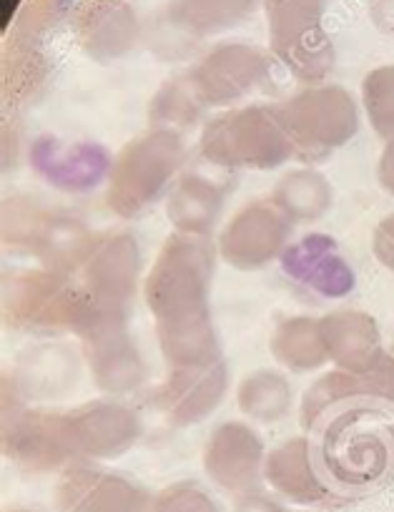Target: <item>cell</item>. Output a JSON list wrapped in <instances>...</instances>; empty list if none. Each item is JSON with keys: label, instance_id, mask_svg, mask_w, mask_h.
<instances>
[{"label": "cell", "instance_id": "obj_9", "mask_svg": "<svg viewBox=\"0 0 394 512\" xmlns=\"http://www.w3.org/2000/svg\"><path fill=\"white\" fill-rule=\"evenodd\" d=\"M362 402L394 412V354L384 352L367 372L334 369L309 384L299 410L302 427L312 435L329 415Z\"/></svg>", "mask_w": 394, "mask_h": 512}, {"label": "cell", "instance_id": "obj_22", "mask_svg": "<svg viewBox=\"0 0 394 512\" xmlns=\"http://www.w3.org/2000/svg\"><path fill=\"white\" fill-rule=\"evenodd\" d=\"M272 354L292 372H314L329 362L322 324L312 317H289L277 324L272 334Z\"/></svg>", "mask_w": 394, "mask_h": 512}, {"label": "cell", "instance_id": "obj_28", "mask_svg": "<svg viewBox=\"0 0 394 512\" xmlns=\"http://www.w3.org/2000/svg\"><path fill=\"white\" fill-rule=\"evenodd\" d=\"M372 249L379 264L394 272V214H389L387 219H382L377 224L372 236Z\"/></svg>", "mask_w": 394, "mask_h": 512}, {"label": "cell", "instance_id": "obj_24", "mask_svg": "<svg viewBox=\"0 0 394 512\" xmlns=\"http://www.w3.org/2000/svg\"><path fill=\"white\" fill-rule=\"evenodd\" d=\"M241 415L256 422H279L292 410V384L282 372L259 369L241 379L236 390Z\"/></svg>", "mask_w": 394, "mask_h": 512}, {"label": "cell", "instance_id": "obj_1", "mask_svg": "<svg viewBox=\"0 0 394 512\" xmlns=\"http://www.w3.org/2000/svg\"><path fill=\"white\" fill-rule=\"evenodd\" d=\"M216 251L209 236L176 231L146 277L144 297L169 369L206 367L224 359L209 307Z\"/></svg>", "mask_w": 394, "mask_h": 512}, {"label": "cell", "instance_id": "obj_16", "mask_svg": "<svg viewBox=\"0 0 394 512\" xmlns=\"http://www.w3.org/2000/svg\"><path fill=\"white\" fill-rule=\"evenodd\" d=\"M279 262L294 284L322 299H342L357 287V274L327 234L302 236L284 249Z\"/></svg>", "mask_w": 394, "mask_h": 512}, {"label": "cell", "instance_id": "obj_25", "mask_svg": "<svg viewBox=\"0 0 394 512\" xmlns=\"http://www.w3.org/2000/svg\"><path fill=\"white\" fill-rule=\"evenodd\" d=\"M206 111H209V106L186 73V76L174 78L159 88L149 106V121L151 128H171V131L184 134L196 123L204 121Z\"/></svg>", "mask_w": 394, "mask_h": 512}, {"label": "cell", "instance_id": "obj_8", "mask_svg": "<svg viewBox=\"0 0 394 512\" xmlns=\"http://www.w3.org/2000/svg\"><path fill=\"white\" fill-rule=\"evenodd\" d=\"M6 312L8 319L26 332L76 334L83 319V302L71 269L46 267L43 272L16 277L8 289Z\"/></svg>", "mask_w": 394, "mask_h": 512}, {"label": "cell", "instance_id": "obj_21", "mask_svg": "<svg viewBox=\"0 0 394 512\" xmlns=\"http://www.w3.org/2000/svg\"><path fill=\"white\" fill-rule=\"evenodd\" d=\"M226 186L204 174H184L174 181L166 214L179 234L209 236L224 211Z\"/></svg>", "mask_w": 394, "mask_h": 512}, {"label": "cell", "instance_id": "obj_18", "mask_svg": "<svg viewBox=\"0 0 394 512\" xmlns=\"http://www.w3.org/2000/svg\"><path fill=\"white\" fill-rule=\"evenodd\" d=\"M189 76L206 106L224 108L261 88L267 78V63L249 48H224Z\"/></svg>", "mask_w": 394, "mask_h": 512}, {"label": "cell", "instance_id": "obj_17", "mask_svg": "<svg viewBox=\"0 0 394 512\" xmlns=\"http://www.w3.org/2000/svg\"><path fill=\"white\" fill-rule=\"evenodd\" d=\"M264 482L279 497L294 502V505H329L339 497L332 485L324 480L309 437H289V440L279 442L272 452H267Z\"/></svg>", "mask_w": 394, "mask_h": 512}, {"label": "cell", "instance_id": "obj_6", "mask_svg": "<svg viewBox=\"0 0 394 512\" xmlns=\"http://www.w3.org/2000/svg\"><path fill=\"white\" fill-rule=\"evenodd\" d=\"M186 159V141L171 128H151L128 141L108 174V206L121 219H139L151 209Z\"/></svg>", "mask_w": 394, "mask_h": 512}, {"label": "cell", "instance_id": "obj_4", "mask_svg": "<svg viewBox=\"0 0 394 512\" xmlns=\"http://www.w3.org/2000/svg\"><path fill=\"white\" fill-rule=\"evenodd\" d=\"M63 269H71L83 302L78 337L96 324L128 322L141 274V249L134 236L126 231L91 234Z\"/></svg>", "mask_w": 394, "mask_h": 512}, {"label": "cell", "instance_id": "obj_3", "mask_svg": "<svg viewBox=\"0 0 394 512\" xmlns=\"http://www.w3.org/2000/svg\"><path fill=\"white\" fill-rule=\"evenodd\" d=\"M394 412L349 405L312 432L317 465L339 497L367 495L394 480Z\"/></svg>", "mask_w": 394, "mask_h": 512}, {"label": "cell", "instance_id": "obj_23", "mask_svg": "<svg viewBox=\"0 0 394 512\" xmlns=\"http://www.w3.org/2000/svg\"><path fill=\"white\" fill-rule=\"evenodd\" d=\"M272 201L284 211L289 221H317L332 209V184L314 169L289 171L277 181Z\"/></svg>", "mask_w": 394, "mask_h": 512}, {"label": "cell", "instance_id": "obj_7", "mask_svg": "<svg viewBox=\"0 0 394 512\" xmlns=\"http://www.w3.org/2000/svg\"><path fill=\"white\" fill-rule=\"evenodd\" d=\"M294 159L322 164L359 131V111L342 86H312L277 103Z\"/></svg>", "mask_w": 394, "mask_h": 512}, {"label": "cell", "instance_id": "obj_31", "mask_svg": "<svg viewBox=\"0 0 394 512\" xmlns=\"http://www.w3.org/2000/svg\"><path fill=\"white\" fill-rule=\"evenodd\" d=\"M11 512H41V510H31V507H16V510Z\"/></svg>", "mask_w": 394, "mask_h": 512}, {"label": "cell", "instance_id": "obj_15", "mask_svg": "<svg viewBox=\"0 0 394 512\" xmlns=\"http://www.w3.org/2000/svg\"><path fill=\"white\" fill-rule=\"evenodd\" d=\"M81 342L93 382L103 395H131L144 384L146 362L128 334V322L96 324L81 334Z\"/></svg>", "mask_w": 394, "mask_h": 512}, {"label": "cell", "instance_id": "obj_20", "mask_svg": "<svg viewBox=\"0 0 394 512\" xmlns=\"http://www.w3.org/2000/svg\"><path fill=\"white\" fill-rule=\"evenodd\" d=\"M327 344V354L339 369L347 372H367L374 362L384 354L379 327L369 314L344 312L327 314L319 319Z\"/></svg>", "mask_w": 394, "mask_h": 512}, {"label": "cell", "instance_id": "obj_11", "mask_svg": "<svg viewBox=\"0 0 394 512\" xmlns=\"http://www.w3.org/2000/svg\"><path fill=\"white\" fill-rule=\"evenodd\" d=\"M292 221L272 199L246 204L219 234V256L239 272H256L282 259L292 236Z\"/></svg>", "mask_w": 394, "mask_h": 512}, {"label": "cell", "instance_id": "obj_30", "mask_svg": "<svg viewBox=\"0 0 394 512\" xmlns=\"http://www.w3.org/2000/svg\"><path fill=\"white\" fill-rule=\"evenodd\" d=\"M377 176H379V184H382V189L387 191V194L394 196V139H389L387 146H384L382 159H379Z\"/></svg>", "mask_w": 394, "mask_h": 512}, {"label": "cell", "instance_id": "obj_10", "mask_svg": "<svg viewBox=\"0 0 394 512\" xmlns=\"http://www.w3.org/2000/svg\"><path fill=\"white\" fill-rule=\"evenodd\" d=\"M53 500L58 512H154V495L141 482L93 462L66 467Z\"/></svg>", "mask_w": 394, "mask_h": 512}, {"label": "cell", "instance_id": "obj_19", "mask_svg": "<svg viewBox=\"0 0 394 512\" xmlns=\"http://www.w3.org/2000/svg\"><path fill=\"white\" fill-rule=\"evenodd\" d=\"M78 359L66 344H38L18 357L11 387L18 400H61L76 387Z\"/></svg>", "mask_w": 394, "mask_h": 512}, {"label": "cell", "instance_id": "obj_13", "mask_svg": "<svg viewBox=\"0 0 394 512\" xmlns=\"http://www.w3.org/2000/svg\"><path fill=\"white\" fill-rule=\"evenodd\" d=\"M28 164L38 179L66 194L93 191L111 174V154L96 141L38 136L28 151Z\"/></svg>", "mask_w": 394, "mask_h": 512}, {"label": "cell", "instance_id": "obj_12", "mask_svg": "<svg viewBox=\"0 0 394 512\" xmlns=\"http://www.w3.org/2000/svg\"><path fill=\"white\" fill-rule=\"evenodd\" d=\"M229 387V372L224 359L206 367L169 369L164 382L146 392L144 407L156 412L169 427H184L204 422L221 405Z\"/></svg>", "mask_w": 394, "mask_h": 512}, {"label": "cell", "instance_id": "obj_5", "mask_svg": "<svg viewBox=\"0 0 394 512\" xmlns=\"http://www.w3.org/2000/svg\"><path fill=\"white\" fill-rule=\"evenodd\" d=\"M199 151L211 166L224 171H269L294 159L277 103H256L214 116L201 131Z\"/></svg>", "mask_w": 394, "mask_h": 512}, {"label": "cell", "instance_id": "obj_26", "mask_svg": "<svg viewBox=\"0 0 394 512\" xmlns=\"http://www.w3.org/2000/svg\"><path fill=\"white\" fill-rule=\"evenodd\" d=\"M362 103L377 136L394 139V66L377 68L364 78Z\"/></svg>", "mask_w": 394, "mask_h": 512}, {"label": "cell", "instance_id": "obj_2", "mask_svg": "<svg viewBox=\"0 0 394 512\" xmlns=\"http://www.w3.org/2000/svg\"><path fill=\"white\" fill-rule=\"evenodd\" d=\"M141 435L139 412L118 400H93L66 412L31 410L18 427V455L33 475H48L73 462L116 460Z\"/></svg>", "mask_w": 394, "mask_h": 512}, {"label": "cell", "instance_id": "obj_29", "mask_svg": "<svg viewBox=\"0 0 394 512\" xmlns=\"http://www.w3.org/2000/svg\"><path fill=\"white\" fill-rule=\"evenodd\" d=\"M234 512H289V510L279 505L274 497L256 490V492H246V495H241L239 500H236Z\"/></svg>", "mask_w": 394, "mask_h": 512}, {"label": "cell", "instance_id": "obj_14", "mask_svg": "<svg viewBox=\"0 0 394 512\" xmlns=\"http://www.w3.org/2000/svg\"><path fill=\"white\" fill-rule=\"evenodd\" d=\"M264 442L246 422H221L204 447V472L216 487L231 495L256 492L264 482Z\"/></svg>", "mask_w": 394, "mask_h": 512}, {"label": "cell", "instance_id": "obj_27", "mask_svg": "<svg viewBox=\"0 0 394 512\" xmlns=\"http://www.w3.org/2000/svg\"><path fill=\"white\" fill-rule=\"evenodd\" d=\"M154 512H221V507L204 485L181 480L156 492Z\"/></svg>", "mask_w": 394, "mask_h": 512}]
</instances>
